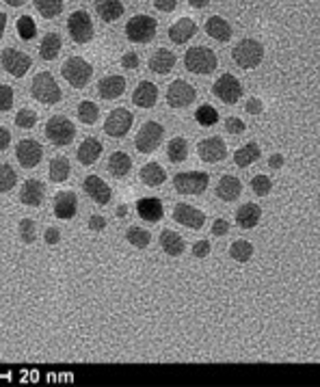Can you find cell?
I'll return each instance as SVG.
<instances>
[{"instance_id":"obj_61","label":"cell","mask_w":320,"mask_h":387,"mask_svg":"<svg viewBox=\"0 0 320 387\" xmlns=\"http://www.w3.org/2000/svg\"><path fill=\"white\" fill-rule=\"evenodd\" d=\"M3 3H7L9 7H22L26 0H3Z\"/></svg>"},{"instance_id":"obj_43","label":"cell","mask_w":320,"mask_h":387,"mask_svg":"<svg viewBox=\"0 0 320 387\" xmlns=\"http://www.w3.org/2000/svg\"><path fill=\"white\" fill-rule=\"evenodd\" d=\"M18 184V175L16 169L11 165H0V192H9Z\"/></svg>"},{"instance_id":"obj_25","label":"cell","mask_w":320,"mask_h":387,"mask_svg":"<svg viewBox=\"0 0 320 387\" xmlns=\"http://www.w3.org/2000/svg\"><path fill=\"white\" fill-rule=\"evenodd\" d=\"M176 67V54L167 48H158L150 56V71L160 74V76H167V74Z\"/></svg>"},{"instance_id":"obj_14","label":"cell","mask_w":320,"mask_h":387,"mask_svg":"<svg viewBox=\"0 0 320 387\" xmlns=\"http://www.w3.org/2000/svg\"><path fill=\"white\" fill-rule=\"evenodd\" d=\"M197 154L203 162H221L227 156V145L221 137H210V139H201L197 143Z\"/></svg>"},{"instance_id":"obj_35","label":"cell","mask_w":320,"mask_h":387,"mask_svg":"<svg viewBox=\"0 0 320 387\" xmlns=\"http://www.w3.org/2000/svg\"><path fill=\"white\" fill-rule=\"evenodd\" d=\"M71 173V167H69V160L65 156H56L50 160V167H48V175L54 184H63Z\"/></svg>"},{"instance_id":"obj_17","label":"cell","mask_w":320,"mask_h":387,"mask_svg":"<svg viewBox=\"0 0 320 387\" xmlns=\"http://www.w3.org/2000/svg\"><path fill=\"white\" fill-rule=\"evenodd\" d=\"M16 156L24 169H35L43 158V147L35 139H24L16 147Z\"/></svg>"},{"instance_id":"obj_58","label":"cell","mask_w":320,"mask_h":387,"mask_svg":"<svg viewBox=\"0 0 320 387\" xmlns=\"http://www.w3.org/2000/svg\"><path fill=\"white\" fill-rule=\"evenodd\" d=\"M188 5H191L193 9H203L210 5V0H188Z\"/></svg>"},{"instance_id":"obj_10","label":"cell","mask_w":320,"mask_h":387,"mask_svg":"<svg viewBox=\"0 0 320 387\" xmlns=\"http://www.w3.org/2000/svg\"><path fill=\"white\" fill-rule=\"evenodd\" d=\"M197 100V89L182 78L173 80L167 89V104L171 109H186Z\"/></svg>"},{"instance_id":"obj_28","label":"cell","mask_w":320,"mask_h":387,"mask_svg":"<svg viewBox=\"0 0 320 387\" xmlns=\"http://www.w3.org/2000/svg\"><path fill=\"white\" fill-rule=\"evenodd\" d=\"M160 247H163V251L167 253V256L178 258V256H182V253H184L186 243H184V238L178 232L165 230L163 234H160Z\"/></svg>"},{"instance_id":"obj_53","label":"cell","mask_w":320,"mask_h":387,"mask_svg":"<svg viewBox=\"0 0 320 387\" xmlns=\"http://www.w3.org/2000/svg\"><path fill=\"white\" fill-rule=\"evenodd\" d=\"M227 232H229L227 219H216V221L212 223V234H214V236H225Z\"/></svg>"},{"instance_id":"obj_18","label":"cell","mask_w":320,"mask_h":387,"mask_svg":"<svg viewBox=\"0 0 320 387\" xmlns=\"http://www.w3.org/2000/svg\"><path fill=\"white\" fill-rule=\"evenodd\" d=\"M82 188H84L87 195H89L100 206H106L111 201V197H113L111 186L104 180H102L100 175H87L84 182H82Z\"/></svg>"},{"instance_id":"obj_46","label":"cell","mask_w":320,"mask_h":387,"mask_svg":"<svg viewBox=\"0 0 320 387\" xmlns=\"http://www.w3.org/2000/svg\"><path fill=\"white\" fill-rule=\"evenodd\" d=\"M16 124H18V128H22V130L35 128V124H37V113H35L33 109H22V111H18Z\"/></svg>"},{"instance_id":"obj_23","label":"cell","mask_w":320,"mask_h":387,"mask_svg":"<svg viewBox=\"0 0 320 387\" xmlns=\"http://www.w3.org/2000/svg\"><path fill=\"white\" fill-rule=\"evenodd\" d=\"M242 192V182L238 180L236 175H223L219 184H216V197L221 201H236Z\"/></svg>"},{"instance_id":"obj_8","label":"cell","mask_w":320,"mask_h":387,"mask_svg":"<svg viewBox=\"0 0 320 387\" xmlns=\"http://www.w3.org/2000/svg\"><path fill=\"white\" fill-rule=\"evenodd\" d=\"M210 184V175L203 171H182L173 177V188L182 195H201Z\"/></svg>"},{"instance_id":"obj_20","label":"cell","mask_w":320,"mask_h":387,"mask_svg":"<svg viewBox=\"0 0 320 387\" xmlns=\"http://www.w3.org/2000/svg\"><path fill=\"white\" fill-rule=\"evenodd\" d=\"M126 91V78L119 74H113L98 82V93L102 100H117Z\"/></svg>"},{"instance_id":"obj_7","label":"cell","mask_w":320,"mask_h":387,"mask_svg":"<svg viewBox=\"0 0 320 387\" xmlns=\"http://www.w3.org/2000/svg\"><path fill=\"white\" fill-rule=\"evenodd\" d=\"M156 31H158L156 20L150 16H143V13L130 18L126 24V37L133 43H150L156 37Z\"/></svg>"},{"instance_id":"obj_55","label":"cell","mask_w":320,"mask_h":387,"mask_svg":"<svg viewBox=\"0 0 320 387\" xmlns=\"http://www.w3.org/2000/svg\"><path fill=\"white\" fill-rule=\"evenodd\" d=\"M43 238H46V245H59L61 241V232L56 228H48L46 234H43Z\"/></svg>"},{"instance_id":"obj_44","label":"cell","mask_w":320,"mask_h":387,"mask_svg":"<svg viewBox=\"0 0 320 387\" xmlns=\"http://www.w3.org/2000/svg\"><path fill=\"white\" fill-rule=\"evenodd\" d=\"M251 190L255 192L258 197H266L268 192L273 190V180L268 175L258 173V175H253V180H251Z\"/></svg>"},{"instance_id":"obj_57","label":"cell","mask_w":320,"mask_h":387,"mask_svg":"<svg viewBox=\"0 0 320 387\" xmlns=\"http://www.w3.org/2000/svg\"><path fill=\"white\" fill-rule=\"evenodd\" d=\"M268 167H271V169H282V167H284V156H282V154H273V156L268 158Z\"/></svg>"},{"instance_id":"obj_19","label":"cell","mask_w":320,"mask_h":387,"mask_svg":"<svg viewBox=\"0 0 320 387\" xmlns=\"http://www.w3.org/2000/svg\"><path fill=\"white\" fill-rule=\"evenodd\" d=\"M158 102V87L150 80H141L133 93V104L139 109H154Z\"/></svg>"},{"instance_id":"obj_47","label":"cell","mask_w":320,"mask_h":387,"mask_svg":"<svg viewBox=\"0 0 320 387\" xmlns=\"http://www.w3.org/2000/svg\"><path fill=\"white\" fill-rule=\"evenodd\" d=\"M13 89L9 87V85H3L0 82V113H7V111H11V107H13Z\"/></svg>"},{"instance_id":"obj_29","label":"cell","mask_w":320,"mask_h":387,"mask_svg":"<svg viewBox=\"0 0 320 387\" xmlns=\"http://www.w3.org/2000/svg\"><path fill=\"white\" fill-rule=\"evenodd\" d=\"M206 33H208L214 41L225 43V41L231 39V24H229L225 18H221V16H212V18H208V22H206Z\"/></svg>"},{"instance_id":"obj_5","label":"cell","mask_w":320,"mask_h":387,"mask_svg":"<svg viewBox=\"0 0 320 387\" xmlns=\"http://www.w3.org/2000/svg\"><path fill=\"white\" fill-rule=\"evenodd\" d=\"M31 93L37 102L41 104H56L61 102L63 93H61V87L59 82L54 80V76L50 71H39L37 76L31 82Z\"/></svg>"},{"instance_id":"obj_9","label":"cell","mask_w":320,"mask_h":387,"mask_svg":"<svg viewBox=\"0 0 320 387\" xmlns=\"http://www.w3.org/2000/svg\"><path fill=\"white\" fill-rule=\"evenodd\" d=\"M67 31H69V37L74 39L80 46L84 43H89L95 35V28H93V22H91V16L87 11L78 9L69 16L67 20Z\"/></svg>"},{"instance_id":"obj_51","label":"cell","mask_w":320,"mask_h":387,"mask_svg":"<svg viewBox=\"0 0 320 387\" xmlns=\"http://www.w3.org/2000/svg\"><path fill=\"white\" fill-rule=\"evenodd\" d=\"M89 230H91V232H104V230H106V219L102 217V214L89 217Z\"/></svg>"},{"instance_id":"obj_40","label":"cell","mask_w":320,"mask_h":387,"mask_svg":"<svg viewBox=\"0 0 320 387\" xmlns=\"http://www.w3.org/2000/svg\"><path fill=\"white\" fill-rule=\"evenodd\" d=\"M35 7L46 20H52L56 16H61L63 11V0H35Z\"/></svg>"},{"instance_id":"obj_26","label":"cell","mask_w":320,"mask_h":387,"mask_svg":"<svg viewBox=\"0 0 320 387\" xmlns=\"http://www.w3.org/2000/svg\"><path fill=\"white\" fill-rule=\"evenodd\" d=\"M260 219H262V210H260V206L253 203V201L242 203L236 210V223L242 230H253L260 223Z\"/></svg>"},{"instance_id":"obj_15","label":"cell","mask_w":320,"mask_h":387,"mask_svg":"<svg viewBox=\"0 0 320 387\" xmlns=\"http://www.w3.org/2000/svg\"><path fill=\"white\" fill-rule=\"evenodd\" d=\"M52 210H54V217L61 219V221L74 219L76 212H78V197H76V192H71V190L56 192L54 199H52Z\"/></svg>"},{"instance_id":"obj_54","label":"cell","mask_w":320,"mask_h":387,"mask_svg":"<svg viewBox=\"0 0 320 387\" xmlns=\"http://www.w3.org/2000/svg\"><path fill=\"white\" fill-rule=\"evenodd\" d=\"M156 9L158 11H163V13H171L173 9L178 7V0H156Z\"/></svg>"},{"instance_id":"obj_21","label":"cell","mask_w":320,"mask_h":387,"mask_svg":"<svg viewBox=\"0 0 320 387\" xmlns=\"http://www.w3.org/2000/svg\"><path fill=\"white\" fill-rule=\"evenodd\" d=\"M137 212L143 221L158 223L165 217V208H163V201H160L158 197H143V199L137 201Z\"/></svg>"},{"instance_id":"obj_60","label":"cell","mask_w":320,"mask_h":387,"mask_svg":"<svg viewBox=\"0 0 320 387\" xmlns=\"http://www.w3.org/2000/svg\"><path fill=\"white\" fill-rule=\"evenodd\" d=\"M5 28H7V16L3 11H0V37L5 35Z\"/></svg>"},{"instance_id":"obj_52","label":"cell","mask_w":320,"mask_h":387,"mask_svg":"<svg viewBox=\"0 0 320 387\" xmlns=\"http://www.w3.org/2000/svg\"><path fill=\"white\" fill-rule=\"evenodd\" d=\"M244 111L249 113V115H260L262 111H264V104H262L260 98H251V100H247V107Z\"/></svg>"},{"instance_id":"obj_37","label":"cell","mask_w":320,"mask_h":387,"mask_svg":"<svg viewBox=\"0 0 320 387\" xmlns=\"http://www.w3.org/2000/svg\"><path fill=\"white\" fill-rule=\"evenodd\" d=\"M76 115H78V119L82 124H87V126H93L98 119H100V109H98V104L95 102H91V100H82L80 104H78V109H76Z\"/></svg>"},{"instance_id":"obj_3","label":"cell","mask_w":320,"mask_h":387,"mask_svg":"<svg viewBox=\"0 0 320 387\" xmlns=\"http://www.w3.org/2000/svg\"><path fill=\"white\" fill-rule=\"evenodd\" d=\"M46 137L52 145L65 147L76 139V124L65 115H52L46 124Z\"/></svg>"},{"instance_id":"obj_39","label":"cell","mask_w":320,"mask_h":387,"mask_svg":"<svg viewBox=\"0 0 320 387\" xmlns=\"http://www.w3.org/2000/svg\"><path fill=\"white\" fill-rule=\"evenodd\" d=\"M126 241L137 249H148V245L152 243V234L143 228H130L126 232Z\"/></svg>"},{"instance_id":"obj_6","label":"cell","mask_w":320,"mask_h":387,"mask_svg":"<svg viewBox=\"0 0 320 387\" xmlns=\"http://www.w3.org/2000/svg\"><path fill=\"white\" fill-rule=\"evenodd\" d=\"M165 139V128L163 124L158 122H145L139 132H137V139H135V147L141 154H152L156 152L160 143Z\"/></svg>"},{"instance_id":"obj_56","label":"cell","mask_w":320,"mask_h":387,"mask_svg":"<svg viewBox=\"0 0 320 387\" xmlns=\"http://www.w3.org/2000/svg\"><path fill=\"white\" fill-rule=\"evenodd\" d=\"M9 145H11V132L0 126V152H5Z\"/></svg>"},{"instance_id":"obj_2","label":"cell","mask_w":320,"mask_h":387,"mask_svg":"<svg viewBox=\"0 0 320 387\" xmlns=\"http://www.w3.org/2000/svg\"><path fill=\"white\" fill-rule=\"evenodd\" d=\"M231 58H234V63L242 69H253L262 63V58H264V46L258 41V39H240L234 50H231Z\"/></svg>"},{"instance_id":"obj_4","label":"cell","mask_w":320,"mask_h":387,"mask_svg":"<svg viewBox=\"0 0 320 387\" xmlns=\"http://www.w3.org/2000/svg\"><path fill=\"white\" fill-rule=\"evenodd\" d=\"M61 76L74 89H84L93 76V65L80 56H69L61 67Z\"/></svg>"},{"instance_id":"obj_31","label":"cell","mask_w":320,"mask_h":387,"mask_svg":"<svg viewBox=\"0 0 320 387\" xmlns=\"http://www.w3.org/2000/svg\"><path fill=\"white\" fill-rule=\"evenodd\" d=\"M130 171H133V158L126 152H113L108 158V173L113 177H117V180H122Z\"/></svg>"},{"instance_id":"obj_27","label":"cell","mask_w":320,"mask_h":387,"mask_svg":"<svg viewBox=\"0 0 320 387\" xmlns=\"http://www.w3.org/2000/svg\"><path fill=\"white\" fill-rule=\"evenodd\" d=\"M102 150H104V147H102V143H100L98 139L89 137V139H84V141L80 143L78 152H76V158H78L80 165H84V167H91L93 162L100 158Z\"/></svg>"},{"instance_id":"obj_34","label":"cell","mask_w":320,"mask_h":387,"mask_svg":"<svg viewBox=\"0 0 320 387\" xmlns=\"http://www.w3.org/2000/svg\"><path fill=\"white\" fill-rule=\"evenodd\" d=\"M262 156V150H260V145L258 143H247L242 147H238L236 154H234V162L238 167L247 169V167H251L255 160H260Z\"/></svg>"},{"instance_id":"obj_1","label":"cell","mask_w":320,"mask_h":387,"mask_svg":"<svg viewBox=\"0 0 320 387\" xmlns=\"http://www.w3.org/2000/svg\"><path fill=\"white\" fill-rule=\"evenodd\" d=\"M219 65V58H216V52L206 48V46H193L191 50H186L184 54V67L188 71L197 74V76H206V74H212Z\"/></svg>"},{"instance_id":"obj_50","label":"cell","mask_w":320,"mask_h":387,"mask_svg":"<svg viewBox=\"0 0 320 387\" xmlns=\"http://www.w3.org/2000/svg\"><path fill=\"white\" fill-rule=\"evenodd\" d=\"M139 54H135V52H126L124 56H122V67L124 69H137L139 67Z\"/></svg>"},{"instance_id":"obj_24","label":"cell","mask_w":320,"mask_h":387,"mask_svg":"<svg viewBox=\"0 0 320 387\" xmlns=\"http://www.w3.org/2000/svg\"><path fill=\"white\" fill-rule=\"evenodd\" d=\"M195 33H197V24L191 18H182L173 26H169V39L173 43H178V46H184L188 39L195 37Z\"/></svg>"},{"instance_id":"obj_41","label":"cell","mask_w":320,"mask_h":387,"mask_svg":"<svg viewBox=\"0 0 320 387\" xmlns=\"http://www.w3.org/2000/svg\"><path fill=\"white\" fill-rule=\"evenodd\" d=\"M195 122L203 128H210L219 122V113H216V109L210 107V104H203V107L195 111Z\"/></svg>"},{"instance_id":"obj_32","label":"cell","mask_w":320,"mask_h":387,"mask_svg":"<svg viewBox=\"0 0 320 387\" xmlns=\"http://www.w3.org/2000/svg\"><path fill=\"white\" fill-rule=\"evenodd\" d=\"M95 11L104 22H115L124 16V5L122 0H95Z\"/></svg>"},{"instance_id":"obj_11","label":"cell","mask_w":320,"mask_h":387,"mask_svg":"<svg viewBox=\"0 0 320 387\" xmlns=\"http://www.w3.org/2000/svg\"><path fill=\"white\" fill-rule=\"evenodd\" d=\"M212 93L225 104H236L242 98V85L234 74H223L212 85Z\"/></svg>"},{"instance_id":"obj_36","label":"cell","mask_w":320,"mask_h":387,"mask_svg":"<svg viewBox=\"0 0 320 387\" xmlns=\"http://www.w3.org/2000/svg\"><path fill=\"white\" fill-rule=\"evenodd\" d=\"M167 156L171 162H176V165H180V162H184L188 158V141L184 137H176L171 139L169 145H167Z\"/></svg>"},{"instance_id":"obj_59","label":"cell","mask_w":320,"mask_h":387,"mask_svg":"<svg viewBox=\"0 0 320 387\" xmlns=\"http://www.w3.org/2000/svg\"><path fill=\"white\" fill-rule=\"evenodd\" d=\"M115 214H117V219H124V217L128 214V206H126V203H119L117 210H115Z\"/></svg>"},{"instance_id":"obj_12","label":"cell","mask_w":320,"mask_h":387,"mask_svg":"<svg viewBox=\"0 0 320 387\" xmlns=\"http://www.w3.org/2000/svg\"><path fill=\"white\" fill-rule=\"evenodd\" d=\"M133 122H135V117H133V113H130L128 109H115L106 117L104 132H106L108 137H113V139H122V137L128 135L130 128H133Z\"/></svg>"},{"instance_id":"obj_30","label":"cell","mask_w":320,"mask_h":387,"mask_svg":"<svg viewBox=\"0 0 320 387\" xmlns=\"http://www.w3.org/2000/svg\"><path fill=\"white\" fill-rule=\"evenodd\" d=\"M141 182L145 184V186H152V188H156V186H163L165 182H167V171L158 165V162H148V165L145 167H141Z\"/></svg>"},{"instance_id":"obj_48","label":"cell","mask_w":320,"mask_h":387,"mask_svg":"<svg viewBox=\"0 0 320 387\" xmlns=\"http://www.w3.org/2000/svg\"><path fill=\"white\" fill-rule=\"evenodd\" d=\"M225 130L229 132V135H242V132L247 130V124L242 122L240 117H225Z\"/></svg>"},{"instance_id":"obj_33","label":"cell","mask_w":320,"mask_h":387,"mask_svg":"<svg viewBox=\"0 0 320 387\" xmlns=\"http://www.w3.org/2000/svg\"><path fill=\"white\" fill-rule=\"evenodd\" d=\"M61 46H63V41L59 33H46V37L41 39V46H39V56L43 61H54L61 52Z\"/></svg>"},{"instance_id":"obj_22","label":"cell","mask_w":320,"mask_h":387,"mask_svg":"<svg viewBox=\"0 0 320 387\" xmlns=\"http://www.w3.org/2000/svg\"><path fill=\"white\" fill-rule=\"evenodd\" d=\"M43 197H46V186L39 180H26L20 188V201L24 206L37 208L43 203Z\"/></svg>"},{"instance_id":"obj_42","label":"cell","mask_w":320,"mask_h":387,"mask_svg":"<svg viewBox=\"0 0 320 387\" xmlns=\"http://www.w3.org/2000/svg\"><path fill=\"white\" fill-rule=\"evenodd\" d=\"M18 236L24 245H33L37 238V225L33 219H22L18 223Z\"/></svg>"},{"instance_id":"obj_45","label":"cell","mask_w":320,"mask_h":387,"mask_svg":"<svg viewBox=\"0 0 320 387\" xmlns=\"http://www.w3.org/2000/svg\"><path fill=\"white\" fill-rule=\"evenodd\" d=\"M18 35L24 39V41H31L35 35H37V24L31 16H22L18 20Z\"/></svg>"},{"instance_id":"obj_13","label":"cell","mask_w":320,"mask_h":387,"mask_svg":"<svg viewBox=\"0 0 320 387\" xmlns=\"http://www.w3.org/2000/svg\"><path fill=\"white\" fill-rule=\"evenodd\" d=\"M0 61H3L5 71H9L13 78H22L33 65L31 56H28L26 52H22V50H18V48H5L3 56H0Z\"/></svg>"},{"instance_id":"obj_38","label":"cell","mask_w":320,"mask_h":387,"mask_svg":"<svg viewBox=\"0 0 320 387\" xmlns=\"http://www.w3.org/2000/svg\"><path fill=\"white\" fill-rule=\"evenodd\" d=\"M229 256L240 264L249 262L253 258V245L249 241H234L229 247Z\"/></svg>"},{"instance_id":"obj_49","label":"cell","mask_w":320,"mask_h":387,"mask_svg":"<svg viewBox=\"0 0 320 387\" xmlns=\"http://www.w3.org/2000/svg\"><path fill=\"white\" fill-rule=\"evenodd\" d=\"M210 251H212V245H210L208 241H197V243L193 245V256H195V258H208Z\"/></svg>"},{"instance_id":"obj_16","label":"cell","mask_w":320,"mask_h":387,"mask_svg":"<svg viewBox=\"0 0 320 387\" xmlns=\"http://www.w3.org/2000/svg\"><path fill=\"white\" fill-rule=\"evenodd\" d=\"M173 219H176L180 225L191 228V230H201L206 225V214L191 203H176V208H173Z\"/></svg>"}]
</instances>
